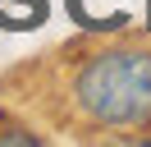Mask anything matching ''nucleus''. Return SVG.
Masks as SVG:
<instances>
[{
	"label": "nucleus",
	"instance_id": "obj_1",
	"mask_svg": "<svg viewBox=\"0 0 151 147\" xmlns=\"http://www.w3.org/2000/svg\"><path fill=\"white\" fill-rule=\"evenodd\" d=\"M73 97L92 124H151V51H105L78 69Z\"/></svg>",
	"mask_w": 151,
	"mask_h": 147
}]
</instances>
